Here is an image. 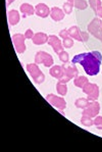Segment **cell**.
I'll list each match as a JSON object with an SVG mask.
<instances>
[{"label": "cell", "mask_w": 102, "mask_h": 152, "mask_svg": "<svg viewBox=\"0 0 102 152\" xmlns=\"http://www.w3.org/2000/svg\"><path fill=\"white\" fill-rule=\"evenodd\" d=\"M73 64H80L88 76H96L100 72L102 54L99 51H91L87 53L76 54L71 59Z\"/></svg>", "instance_id": "1"}, {"label": "cell", "mask_w": 102, "mask_h": 152, "mask_svg": "<svg viewBox=\"0 0 102 152\" xmlns=\"http://www.w3.org/2000/svg\"><path fill=\"white\" fill-rule=\"evenodd\" d=\"M26 69L27 72L31 75L32 79L34 80V82L36 84H42L44 81H45V76H44L43 72L39 69L38 64L35 62V64H28L27 66H26Z\"/></svg>", "instance_id": "2"}, {"label": "cell", "mask_w": 102, "mask_h": 152, "mask_svg": "<svg viewBox=\"0 0 102 152\" xmlns=\"http://www.w3.org/2000/svg\"><path fill=\"white\" fill-rule=\"evenodd\" d=\"M88 32L102 42V20L100 18H95L88 25Z\"/></svg>", "instance_id": "3"}, {"label": "cell", "mask_w": 102, "mask_h": 152, "mask_svg": "<svg viewBox=\"0 0 102 152\" xmlns=\"http://www.w3.org/2000/svg\"><path fill=\"white\" fill-rule=\"evenodd\" d=\"M83 92L87 95V99L89 101H96L99 97V87L98 85L88 82L83 87Z\"/></svg>", "instance_id": "4"}, {"label": "cell", "mask_w": 102, "mask_h": 152, "mask_svg": "<svg viewBox=\"0 0 102 152\" xmlns=\"http://www.w3.org/2000/svg\"><path fill=\"white\" fill-rule=\"evenodd\" d=\"M35 62L37 64H43L45 67H51L54 64L53 57L45 51H38L35 55Z\"/></svg>", "instance_id": "5"}, {"label": "cell", "mask_w": 102, "mask_h": 152, "mask_svg": "<svg viewBox=\"0 0 102 152\" xmlns=\"http://www.w3.org/2000/svg\"><path fill=\"white\" fill-rule=\"evenodd\" d=\"M46 100H47L49 103L54 106L55 108H57L59 111L64 110L66 107V101L64 100V98L60 97V96H56L54 94H48L46 96Z\"/></svg>", "instance_id": "6"}, {"label": "cell", "mask_w": 102, "mask_h": 152, "mask_svg": "<svg viewBox=\"0 0 102 152\" xmlns=\"http://www.w3.org/2000/svg\"><path fill=\"white\" fill-rule=\"evenodd\" d=\"M11 39H12V43H13V45H15V51H17L18 54L24 53L26 51V44H25L26 37H25V35L17 33V34L12 35Z\"/></svg>", "instance_id": "7"}, {"label": "cell", "mask_w": 102, "mask_h": 152, "mask_svg": "<svg viewBox=\"0 0 102 152\" xmlns=\"http://www.w3.org/2000/svg\"><path fill=\"white\" fill-rule=\"evenodd\" d=\"M78 76H79V71H78V69H76V66L75 65V64H73L69 65V66H68V67L66 66L64 75L59 79L58 81L61 82V83L66 84L68 82L71 81V79H75Z\"/></svg>", "instance_id": "8"}, {"label": "cell", "mask_w": 102, "mask_h": 152, "mask_svg": "<svg viewBox=\"0 0 102 152\" xmlns=\"http://www.w3.org/2000/svg\"><path fill=\"white\" fill-rule=\"evenodd\" d=\"M99 111H100V104H99V102H97V100L96 101H90L89 105L85 109H83L82 115H87L93 118L98 115Z\"/></svg>", "instance_id": "9"}, {"label": "cell", "mask_w": 102, "mask_h": 152, "mask_svg": "<svg viewBox=\"0 0 102 152\" xmlns=\"http://www.w3.org/2000/svg\"><path fill=\"white\" fill-rule=\"evenodd\" d=\"M47 43L53 48V50H54V52L56 53V54H59L61 51H63L64 47H63V45H62V42L60 41V39L57 36H55V35H50Z\"/></svg>", "instance_id": "10"}, {"label": "cell", "mask_w": 102, "mask_h": 152, "mask_svg": "<svg viewBox=\"0 0 102 152\" xmlns=\"http://www.w3.org/2000/svg\"><path fill=\"white\" fill-rule=\"evenodd\" d=\"M51 8L48 7L45 3H38L35 6V13L40 18H47L48 15H50Z\"/></svg>", "instance_id": "11"}, {"label": "cell", "mask_w": 102, "mask_h": 152, "mask_svg": "<svg viewBox=\"0 0 102 152\" xmlns=\"http://www.w3.org/2000/svg\"><path fill=\"white\" fill-rule=\"evenodd\" d=\"M64 71H66V66L64 65H52L49 69V74L51 77L55 79H59L61 78L64 75Z\"/></svg>", "instance_id": "12"}, {"label": "cell", "mask_w": 102, "mask_h": 152, "mask_svg": "<svg viewBox=\"0 0 102 152\" xmlns=\"http://www.w3.org/2000/svg\"><path fill=\"white\" fill-rule=\"evenodd\" d=\"M48 39H49V36H47V34L43 32H38L34 35L32 41H33L35 45H43V44L47 43Z\"/></svg>", "instance_id": "13"}, {"label": "cell", "mask_w": 102, "mask_h": 152, "mask_svg": "<svg viewBox=\"0 0 102 152\" xmlns=\"http://www.w3.org/2000/svg\"><path fill=\"white\" fill-rule=\"evenodd\" d=\"M50 16L53 20L55 22H60L64 18V11L63 9L57 7V6H54V7L51 8L50 11Z\"/></svg>", "instance_id": "14"}, {"label": "cell", "mask_w": 102, "mask_h": 152, "mask_svg": "<svg viewBox=\"0 0 102 152\" xmlns=\"http://www.w3.org/2000/svg\"><path fill=\"white\" fill-rule=\"evenodd\" d=\"M7 18H8V24L10 26H15L18 24L20 20V12L15 9H11L7 12Z\"/></svg>", "instance_id": "15"}, {"label": "cell", "mask_w": 102, "mask_h": 152, "mask_svg": "<svg viewBox=\"0 0 102 152\" xmlns=\"http://www.w3.org/2000/svg\"><path fill=\"white\" fill-rule=\"evenodd\" d=\"M20 10L23 15V18H27L28 15H33L35 13V7L29 3H23L20 6Z\"/></svg>", "instance_id": "16"}, {"label": "cell", "mask_w": 102, "mask_h": 152, "mask_svg": "<svg viewBox=\"0 0 102 152\" xmlns=\"http://www.w3.org/2000/svg\"><path fill=\"white\" fill-rule=\"evenodd\" d=\"M88 78L85 76H78L76 78L74 79V85L76 86V87L78 88H81L83 89V87L86 85V84L88 83Z\"/></svg>", "instance_id": "17"}, {"label": "cell", "mask_w": 102, "mask_h": 152, "mask_svg": "<svg viewBox=\"0 0 102 152\" xmlns=\"http://www.w3.org/2000/svg\"><path fill=\"white\" fill-rule=\"evenodd\" d=\"M68 31L69 37H71V38L75 39V40H76V41H79V39H80L81 31H80V29L76 27V26H73V27H71Z\"/></svg>", "instance_id": "18"}, {"label": "cell", "mask_w": 102, "mask_h": 152, "mask_svg": "<svg viewBox=\"0 0 102 152\" xmlns=\"http://www.w3.org/2000/svg\"><path fill=\"white\" fill-rule=\"evenodd\" d=\"M56 91L60 96H66V93H68V87H66V84L61 83L58 81V83L56 84Z\"/></svg>", "instance_id": "19"}, {"label": "cell", "mask_w": 102, "mask_h": 152, "mask_svg": "<svg viewBox=\"0 0 102 152\" xmlns=\"http://www.w3.org/2000/svg\"><path fill=\"white\" fill-rule=\"evenodd\" d=\"M90 101L87 99V98H79V99L76 100L75 102V105L76 108H82V109H85L86 107L89 105Z\"/></svg>", "instance_id": "20"}, {"label": "cell", "mask_w": 102, "mask_h": 152, "mask_svg": "<svg viewBox=\"0 0 102 152\" xmlns=\"http://www.w3.org/2000/svg\"><path fill=\"white\" fill-rule=\"evenodd\" d=\"M74 6L78 8L79 10H85L88 7V2L86 0H75L74 1Z\"/></svg>", "instance_id": "21"}, {"label": "cell", "mask_w": 102, "mask_h": 152, "mask_svg": "<svg viewBox=\"0 0 102 152\" xmlns=\"http://www.w3.org/2000/svg\"><path fill=\"white\" fill-rule=\"evenodd\" d=\"M89 5H90V7L93 9L94 12L97 13L99 8L102 6V2H101V0H89Z\"/></svg>", "instance_id": "22"}, {"label": "cell", "mask_w": 102, "mask_h": 152, "mask_svg": "<svg viewBox=\"0 0 102 152\" xmlns=\"http://www.w3.org/2000/svg\"><path fill=\"white\" fill-rule=\"evenodd\" d=\"M81 124L83 126H85V127H91V126L94 125V121L90 116L82 115V118H81Z\"/></svg>", "instance_id": "23"}, {"label": "cell", "mask_w": 102, "mask_h": 152, "mask_svg": "<svg viewBox=\"0 0 102 152\" xmlns=\"http://www.w3.org/2000/svg\"><path fill=\"white\" fill-rule=\"evenodd\" d=\"M63 11L64 13H66V15H71V12H73V8H74V4L71 3V2H64L63 3Z\"/></svg>", "instance_id": "24"}, {"label": "cell", "mask_w": 102, "mask_h": 152, "mask_svg": "<svg viewBox=\"0 0 102 152\" xmlns=\"http://www.w3.org/2000/svg\"><path fill=\"white\" fill-rule=\"evenodd\" d=\"M58 57H59V60L60 61H62L63 64H68L69 61V55L68 53L66 52V51H61V52L58 54Z\"/></svg>", "instance_id": "25"}, {"label": "cell", "mask_w": 102, "mask_h": 152, "mask_svg": "<svg viewBox=\"0 0 102 152\" xmlns=\"http://www.w3.org/2000/svg\"><path fill=\"white\" fill-rule=\"evenodd\" d=\"M62 45H63L64 48H71L74 46V39L71 37H68V38L63 39Z\"/></svg>", "instance_id": "26"}, {"label": "cell", "mask_w": 102, "mask_h": 152, "mask_svg": "<svg viewBox=\"0 0 102 152\" xmlns=\"http://www.w3.org/2000/svg\"><path fill=\"white\" fill-rule=\"evenodd\" d=\"M94 126L96 127L98 130H102V116L97 115L94 118Z\"/></svg>", "instance_id": "27"}, {"label": "cell", "mask_w": 102, "mask_h": 152, "mask_svg": "<svg viewBox=\"0 0 102 152\" xmlns=\"http://www.w3.org/2000/svg\"><path fill=\"white\" fill-rule=\"evenodd\" d=\"M89 39V33L87 32H82L80 33V39H79V42H86Z\"/></svg>", "instance_id": "28"}, {"label": "cell", "mask_w": 102, "mask_h": 152, "mask_svg": "<svg viewBox=\"0 0 102 152\" xmlns=\"http://www.w3.org/2000/svg\"><path fill=\"white\" fill-rule=\"evenodd\" d=\"M25 37H26V39H33V37H34V32L32 31L31 29H28L27 31L25 32Z\"/></svg>", "instance_id": "29"}, {"label": "cell", "mask_w": 102, "mask_h": 152, "mask_svg": "<svg viewBox=\"0 0 102 152\" xmlns=\"http://www.w3.org/2000/svg\"><path fill=\"white\" fill-rule=\"evenodd\" d=\"M59 37H60V38H62V39L68 38V37H69L68 31V30H66V29L61 30V31L59 32Z\"/></svg>", "instance_id": "30"}, {"label": "cell", "mask_w": 102, "mask_h": 152, "mask_svg": "<svg viewBox=\"0 0 102 152\" xmlns=\"http://www.w3.org/2000/svg\"><path fill=\"white\" fill-rule=\"evenodd\" d=\"M96 15H97V16H99V18H102V6H101L100 8H99V10L97 11Z\"/></svg>", "instance_id": "31"}, {"label": "cell", "mask_w": 102, "mask_h": 152, "mask_svg": "<svg viewBox=\"0 0 102 152\" xmlns=\"http://www.w3.org/2000/svg\"><path fill=\"white\" fill-rule=\"evenodd\" d=\"M13 1H15V0H6V7H8Z\"/></svg>", "instance_id": "32"}, {"label": "cell", "mask_w": 102, "mask_h": 152, "mask_svg": "<svg viewBox=\"0 0 102 152\" xmlns=\"http://www.w3.org/2000/svg\"><path fill=\"white\" fill-rule=\"evenodd\" d=\"M68 2H71V3H73L74 4V1H75V0H68Z\"/></svg>", "instance_id": "33"}]
</instances>
